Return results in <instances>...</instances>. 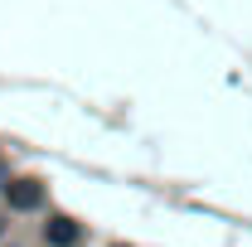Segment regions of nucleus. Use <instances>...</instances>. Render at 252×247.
<instances>
[{
    "label": "nucleus",
    "instance_id": "obj_1",
    "mask_svg": "<svg viewBox=\"0 0 252 247\" xmlns=\"http://www.w3.org/2000/svg\"><path fill=\"white\" fill-rule=\"evenodd\" d=\"M5 199H10V209H20V214H30L44 204V185H34V180H20V185L5 189Z\"/></svg>",
    "mask_w": 252,
    "mask_h": 247
},
{
    "label": "nucleus",
    "instance_id": "obj_2",
    "mask_svg": "<svg viewBox=\"0 0 252 247\" xmlns=\"http://www.w3.org/2000/svg\"><path fill=\"white\" fill-rule=\"evenodd\" d=\"M44 233H49V243H54V247H73L78 238H83V233H78V223H68V218H54Z\"/></svg>",
    "mask_w": 252,
    "mask_h": 247
}]
</instances>
